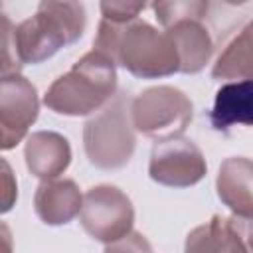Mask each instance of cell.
<instances>
[{"instance_id":"8","label":"cell","mask_w":253,"mask_h":253,"mask_svg":"<svg viewBox=\"0 0 253 253\" xmlns=\"http://www.w3.org/2000/svg\"><path fill=\"white\" fill-rule=\"evenodd\" d=\"M40 103L36 87L18 75L2 77L0 83V146L14 148L38 119Z\"/></svg>"},{"instance_id":"15","label":"cell","mask_w":253,"mask_h":253,"mask_svg":"<svg viewBox=\"0 0 253 253\" xmlns=\"http://www.w3.org/2000/svg\"><path fill=\"white\" fill-rule=\"evenodd\" d=\"M211 77L253 81V18L245 22L219 51L211 67Z\"/></svg>"},{"instance_id":"14","label":"cell","mask_w":253,"mask_h":253,"mask_svg":"<svg viewBox=\"0 0 253 253\" xmlns=\"http://www.w3.org/2000/svg\"><path fill=\"white\" fill-rule=\"evenodd\" d=\"M213 130L227 132L233 125L253 126V81H227L215 91L210 111Z\"/></svg>"},{"instance_id":"16","label":"cell","mask_w":253,"mask_h":253,"mask_svg":"<svg viewBox=\"0 0 253 253\" xmlns=\"http://www.w3.org/2000/svg\"><path fill=\"white\" fill-rule=\"evenodd\" d=\"M152 10L156 14V20L162 24V28H170L178 20L186 18H208L210 4L208 2H154Z\"/></svg>"},{"instance_id":"2","label":"cell","mask_w":253,"mask_h":253,"mask_svg":"<svg viewBox=\"0 0 253 253\" xmlns=\"http://www.w3.org/2000/svg\"><path fill=\"white\" fill-rule=\"evenodd\" d=\"M115 63L99 51L85 53L45 91L43 103L57 115L83 117L99 113L117 93Z\"/></svg>"},{"instance_id":"12","label":"cell","mask_w":253,"mask_h":253,"mask_svg":"<svg viewBox=\"0 0 253 253\" xmlns=\"http://www.w3.org/2000/svg\"><path fill=\"white\" fill-rule=\"evenodd\" d=\"M24 156L28 170L34 176L42 178V182H45L55 180L65 172L71 162V148L65 136L49 130H40L28 136Z\"/></svg>"},{"instance_id":"13","label":"cell","mask_w":253,"mask_h":253,"mask_svg":"<svg viewBox=\"0 0 253 253\" xmlns=\"http://www.w3.org/2000/svg\"><path fill=\"white\" fill-rule=\"evenodd\" d=\"M83 196L73 180H45L38 186L34 208L38 217L47 225L69 223L81 213Z\"/></svg>"},{"instance_id":"17","label":"cell","mask_w":253,"mask_h":253,"mask_svg":"<svg viewBox=\"0 0 253 253\" xmlns=\"http://www.w3.org/2000/svg\"><path fill=\"white\" fill-rule=\"evenodd\" d=\"M20 67H22V61L18 59V53H16L14 28L10 24V18L2 14V77L18 75Z\"/></svg>"},{"instance_id":"11","label":"cell","mask_w":253,"mask_h":253,"mask_svg":"<svg viewBox=\"0 0 253 253\" xmlns=\"http://www.w3.org/2000/svg\"><path fill=\"white\" fill-rule=\"evenodd\" d=\"M206 18H186L174 22L166 32L170 34L178 57H180V71L182 73H198L210 61L215 45L208 26L204 24Z\"/></svg>"},{"instance_id":"4","label":"cell","mask_w":253,"mask_h":253,"mask_svg":"<svg viewBox=\"0 0 253 253\" xmlns=\"http://www.w3.org/2000/svg\"><path fill=\"white\" fill-rule=\"evenodd\" d=\"M132 99L117 93L93 119L85 123L83 146L89 162L103 170L125 166L134 152V125L130 117Z\"/></svg>"},{"instance_id":"5","label":"cell","mask_w":253,"mask_h":253,"mask_svg":"<svg viewBox=\"0 0 253 253\" xmlns=\"http://www.w3.org/2000/svg\"><path fill=\"white\" fill-rule=\"evenodd\" d=\"M130 117L136 130L158 142L186 130L192 121V103L180 89L168 85L150 87L132 99Z\"/></svg>"},{"instance_id":"3","label":"cell","mask_w":253,"mask_h":253,"mask_svg":"<svg viewBox=\"0 0 253 253\" xmlns=\"http://www.w3.org/2000/svg\"><path fill=\"white\" fill-rule=\"evenodd\" d=\"M85 22V8L79 2H42L34 16L14 28L18 59L22 63L49 59L83 36Z\"/></svg>"},{"instance_id":"1","label":"cell","mask_w":253,"mask_h":253,"mask_svg":"<svg viewBox=\"0 0 253 253\" xmlns=\"http://www.w3.org/2000/svg\"><path fill=\"white\" fill-rule=\"evenodd\" d=\"M93 49L142 79L166 77L180 71L178 49L170 34L166 30L158 32L138 18L126 24L101 18Z\"/></svg>"},{"instance_id":"9","label":"cell","mask_w":253,"mask_h":253,"mask_svg":"<svg viewBox=\"0 0 253 253\" xmlns=\"http://www.w3.org/2000/svg\"><path fill=\"white\" fill-rule=\"evenodd\" d=\"M184 253H253V219L213 215L188 233Z\"/></svg>"},{"instance_id":"10","label":"cell","mask_w":253,"mask_h":253,"mask_svg":"<svg viewBox=\"0 0 253 253\" xmlns=\"http://www.w3.org/2000/svg\"><path fill=\"white\" fill-rule=\"evenodd\" d=\"M217 196L233 215L253 219V160L245 156L225 158L217 172Z\"/></svg>"},{"instance_id":"7","label":"cell","mask_w":253,"mask_h":253,"mask_svg":"<svg viewBox=\"0 0 253 253\" xmlns=\"http://www.w3.org/2000/svg\"><path fill=\"white\" fill-rule=\"evenodd\" d=\"M202 150L188 138L174 136L158 140L152 146L148 174L154 182L170 188H188L198 184L206 174Z\"/></svg>"},{"instance_id":"6","label":"cell","mask_w":253,"mask_h":253,"mask_svg":"<svg viewBox=\"0 0 253 253\" xmlns=\"http://www.w3.org/2000/svg\"><path fill=\"white\" fill-rule=\"evenodd\" d=\"M79 219L93 239L113 243L132 231L134 210L123 190L103 184L83 194Z\"/></svg>"},{"instance_id":"19","label":"cell","mask_w":253,"mask_h":253,"mask_svg":"<svg viewBox=\"0 0 253 253\" xmlns=\"http://www.w3.org/2000/svg\"><path fill=\"white\" fill-rule=\"evenodd\" d=\"M105 253H152V247L144 239L142 233L130 231L125 237H121V239H117L113 243H107Z\"/></svg>"},{"instance_id":"18","label":"cell","mask_w":253,"mask_h":253,"mask_svg":"<svg viewBox=\"0 0 253 253\" xmlns=\"http://www.w3.org/2000/svg\"><path fill=\"white\" fill-rule=\"evenodd\" d=\"M144 2H101V14L105 20L126 24L138 18L144 10Z\"/></svg>"},{"instance_id":"20","label":"cell","mask_w":253,"mask_h":253,"mask_svg":"<svg viewBox=\"0 0 253 253\" xmlns=\"http://www.w3.org/2000/svg\"><path fill=\"white\" fill-rule=\"evenodd\" d=\"M2 188H4V192H2V200H4L2 211H8L12 208V202L18 196V186L12 178V172H10V166H8L6 160H2Z\"/></svg>"}]
</instances>
